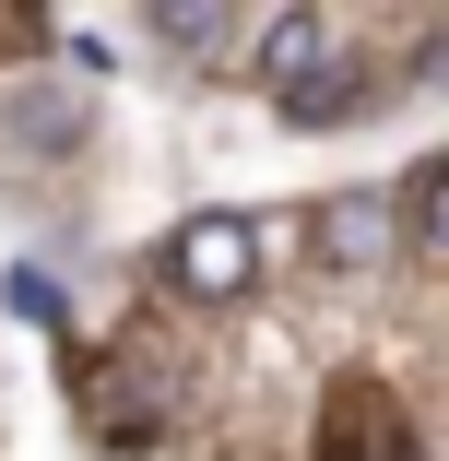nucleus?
I'll return each instance as SVG.
<instances>
[{"instance_id":"20e7f679","label":"nucleus","mask_w":449,"mask_h":461,"mask_svg":"<svg viewBox=\"0 0 449 461\" xmlns=\"http://www.w3.org/2000/svg\"><path fill=\"white\" fill-rule=\"evenodd\" d=\"M437 225H449V166H414V190H402V249L426 260V249H437Z\"/></svg>"},{"instance_id":"f03ea898","label":"nucleus","mask_w":449,"mask_h":461,"mask_svg":"<svg viewBox=\"0 0 449 461\" xmlns=\"http://www.w3.org/2000/svg\"><path fill=\"white\" fill-rule=\"evenodd\" d=\"M319 237H331V260H343V272H379V260H391V213H379V190L319 202Z\"/></svg>"},{"instance_id":"39448f33","label":"nucleus","mask_w":449,"mask_h":461,"mask_svg":"<svg viewBox=\"0 0 449 461\" xmlns=\"http://www.w3.org/2000/svg\"><path fill=\"white\" fill-rule=\"evenodd\" d=\"M154 24H166V36H177V48H225V36H237V24H225V13H154Z\"/></svg>"},{"instance_id":"f257e3e1","label":"nucleus","mask_w":449,"mask_h":461,"mask_svg":"<svg viewBox=\"0 0 449 461\" xmlns=\"http://www.w3.org/2000/svg\"><path fill=\"white\" fill-rule=\"evenodd\" d=\"M166 272H177L190 296H213V308H225V296H248V285H260V225H248V213H190Z\"/></svg>"},{"instance_id":"7ed1b4c3","label":"nucleus","mask_w":449,"mask_h":461,"mask_svg":"<svg viewBox=\"0 0 449 461\" xmlns=\"http://www.w3.org/2000/svg\"><path fill=\"white\" fill-rule=\"evenodd\" d=\"M319 48H331V24H319V13H284L273 36H260V71H273V83H284V95H296V83L319 71Z\"/></svg>"}]
</instances>
